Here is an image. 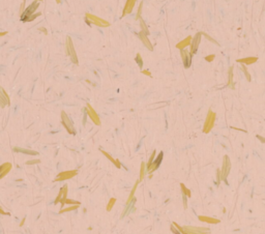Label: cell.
<instances>
[{
	"label": "cell",
	"mask_w": 265,
	"mask_h": 234,
	"mask_svg": "<svg viewBox=\"0 0 265 234\" xmlns=\"http://www.w3.org/2000/svg\"><path fill=\"white\" fill-rule=\"evenodd\" d=\"M183 230L188 234H208L210 232L209 228L197 227V226H183Z\"/></svg>",
	"instance_id": "obj_7"
},
{
	"label": "cell",
	"mask_w": 265,
	"mask_h": 234,
	"mask_svg": "<svg viewBox=\"0 0 265 234\" xmlns=\"http://www.w3.org/2000/svg\"><path fill=\"white\" fill-rule=\"evenodd\" d=\"M139 21H140V26H141V31L144 32V33L146 34V35H149V29H148L147 25L145 24V22H144V20H143L142 18L139 19Z\"/></svg>",
	"instance_id": "obj_24"
},
{
	"label": "cell",
	"mask_w": 265,
	"mask_h": 234,
	"mask_svg": "<svg viewBox=\"0 0 265 234\" xmlns=\"http://www.w3.org/2000/svg\"><path fill=\"white\" fill-rule=\"evenodd\" d=\"M257 138H258L259 140H260V141L262 142V143H264V144H265V138H264V137L260 136V135H257Z\"/></svg>",
	"instance_id": "obj_44"
},
{
	"label": "cell",
	"mask_w": 265,
	"mask_h": 234,
	"mask_svg": "<svg viewBox=\"0 0 265 234\" xmlns=\"http://www.w3.org/2000/svg\"><path fill=\"white\" fill-rule=\"evenodd\" d=\"M241 71L243 72V74H245V78H247V81L251 82V80H252L251 75H250V73L247 72V66H245V64H241Z\"/></svg>",
	"instance_id": "obj_30"
},
{
	"label": "cell",
	"mask_w": 265,
	"mask_h": 234,
	"mask_svg": "<svg viewBox=\"0 0 265 234\" xmlns=\"http://www.w3.org/2000/svg\"><path fill=\"white\" fill-rule=\"evenodd\" d=\"M142 8H143V1H141L140 4H139L138 11H137V15H136V20H139V19L141 18V14H142Z\"/></svg>",
	"instance_id": "obj_34"
},
{
	"label": "cell",
	"mask_w": 265,
	"mask_h": 234,
	"mask_svg": "<svg viewBox=\"0 0 265 234\" xmlns=\"http://www.w3.org/2000/svg\"><path fill=\"white\" fill-rule=\"evenodd\" d=\"M24 6H25V0H23L22 4H21V9H20V14H22L24 11Z\"/></svg>",
	"instance_id": "obj_43"
},
{
	"label": "cell",
	"mask_w": 265,
	"mask_h": 234,
	"mask_svg": "<svg viewBox=\"0 0 265 234\" xmlns=\"http://www.w3.org/2000/svg\"><path fill=\"white\" fill-rule=\"evenodd\" d=\"M138 37L141 39V41L143 43V45L145 46V47L148 49V50H149V51H153V46H152L151 41H149V39H148V35H146L144 32L140 31L138 33Z\"/></svg>",
	"instance_id": "obj_15"
},
{
	"label": "cell",
	"mask_w": 265,
	"mask_h": 234,
	"mask_svg": "<svg viewBox=\"0 0 265 234\" xmlns=\"http://www.w3.org/2000/svg\"><path fill=\"white\" fill-rule=\"evenodd\" d=\"M230 169H231V162L229 159L228 155H225L224 160H223V166L221 169V173H222V179L226 180L228 177L229 173H230Z\"/></svg>",
	"instance_id": "obj_9"
},
{
	"label": "cell",
	"mask_w": 265,
	"mask_h": 234,
	"mask_svg": "<svg viewBox=\"0 0 265 234\" xmlns=\"http://www.w3.org/2000/svg\"><path fill=\"white\" fill-rule=\"evenodd\" d=\"M202 35H203V37H205L207 39H208L209 41H211V43H213V44H214V45H219V43H218V41H215V39H213L211 37H209L208 34H207V33H205V32H202Z\"/></svg>",
	"instance_id": "obj_35"
},
{
	"label": "cell",
	"mask_w": 265,
	"mask_h": 234,
	"mask_svg": "<svg viewBox=\"0 0 265 234\" xmlns=\"http://www.w3.org/2000/svg\"><path fill=\"white\" fill-rule=\"evenodd\" d=\"M136 2H137V0H127L124 7H123L122 17L131 14V11L134 9V6H135V4H136Z\"/></svg>",
	"instance_id": "obj_16"
},
{
	"label": "cell",
	"mask_w": 265,
	"mask_h": 234,
	"mask_svg": "<svg viewBox=\"0 0 265 234\" xmlns=\"http://www.w3.org/2000/svg\"><path fill=\"white\" fill-rule=\"evenodd\" d=\"M67 192H68V186H63L60 189V191H59L58 193V196L56 197V199H55V204H57L58 202H61V205L63 206L64 205V200H65L66 198H67Z\"/></svg>",
	"instance_id": "obj_13"
},
{
	"label": "cell",
	"mask_w": 265,
	"mask_h": 234,
	"mask_svg": "<svg viewBox=\"0 0 265 234\" xmlns=\"http://www.w3.org/2000/svg\"><path fill=\"white\" fill-rule=\"evenodd\" d=\"M25 220H26L25 218H24V219H22V221H21V223H20V227H22V226L24 225V223H25Z\"/></svg>",
	"instance_id": "obj_46"
},
{
	"label": "cell",
	"mask_w": 265,
	"mask_h": 234,
	"mask_svg": "<svg viewBox=\"0 0 265 234\" xmlns=\"http://www.w3.org/2000/svg\"><path fill=\"white\" fill-rule=\"evenodd\" d=\"M14 151L15 152H20V153H24V155H39L37 151H34V150H30V149H24V148H21V147H15Z\"/></svg>",
	"instance_id": "obj_21"
},
{
	"label": "cell",
	"mask_w": 265,
	"mask_h": 234,
	"mask_svg": "<svg viewBox=\"0 0 265 234\" xmlns=\"http://www.w3.org/2000/svg\"><path fill=\"white\" fill-rule=\"evenodd\" d=\"M63 203L64 204H70V205H81V202L76 200H72V199H68V198H66Z\"/></svg>",
	"instance_id": "obj_32"
},
{
	"label": "cell",
	"mask_w": 265,
	"mask_h": 234,
	"mask_svg": "<svg viewBox=\"0 0 265 234\" xmlns=\"http://www.w3.org/2000/svg\"><path fill=\"white\" fill-rule=\"evenodd\" d=\"M139 182H140L139 180H138V181H136V183H135V184H134V186H133V189H131V193H129V198H127V205L131 204V201H133V200L135 199V193H136V191H137V188H138Z\"/></svg>",
	"instance_id": "obj_23"
},
{
	"label": "cell",
	"mask_w": 265,
	"mask_h": 234,
	"mask_svg": "<svg viewBox=\"0 0 265 234\" xmlns=\"http://www.w3.org/2000/svg\"><path fill=\"white\" fill-rule=\"evenodd\" d=\"M115 203H116V198H111L109 200V202H108V204H107V207H106L107 212H111L113 206L115 205Z\"/></svg>",
	"instance_id": "obj_27"
},
{
	"label": "cell",
	"mask_w": 265,
	"mask_h": 234,
	"mask_svg": "<svg viewBox=\"0 0 265 234\" xmlns=\"http://www.w3.org/2000/svg\"><path fill=\"white\" fill-rule=\"evenodd\" d=\"M56 2H57V3H60L61 1H60V0H56Z\"/></svg>",
	"instance_id": "obj_48"
},
{
	"label": "cell",
	"mask_w": 265,
	"mask_h": 234,
	"mask_svg": "<svg viewBox=\"0 0 265 234\" xmlns=\"http://www.w3.org/2000/svg\"><path fill=\"white\" fill-rule=\"evenodd\" d=\"M170 228H171V231H172L174 234H181V233H180V232H179V230L177 229V228L175 227V226L173 225V224H172V225H171V227H170Z\"/></svg>",
	"instance_id": "obj_38"
},
{
	"label": "cell",
	"mask_w": 265,
	"mask_h": 234,
	"mask_svg": "<svg viewBox=\"0 0 265 234\" xmlns=\"http://www.w3.org/2000/svg\"><path fill=\"white\" fill-rule=\"evenodd\" d=\"M101 151H102V153L105 155V157H107V159L110 160V161H111L112 163H113L114 165H115L116 168H118V169L121 168V164H120V162L118 161V160H116V159H114V157H112V155H109V153L107 152V151H105V150H101Z\"/></svg>",
	"instance_id": "obj_22"
},
{
	"label": "cell",
	"mask_w": 265,
	"mask_h": 234,
	"mask_svg": "<svg viewBox=\"0 0 265 234\" xmlns=\"http://www.w3.org/2000/svg\"><path fill=\"white\" fill-rule=\"evenodd\" d=\"M222 173H221V170L220 169H218L216 170V181H218V183H221L222 182Z\"/></svg>",
	"instance_id": "obj_36"
},
{
	"label": "cell",
	"mask_w": 265,
	"mask_h": 234,
	"mask_svg": "<svg viewBox=\"0 0 265 234\" xmlns=\"http://www.w3.org/2000/svg\"><path fill=\"white\" fill-rule=\"evenodd\" d=\"M180 56H181L182 59V63L183 66L186 68H188L192 64V59H193V55H190V53L188 50H181L180 51Z\"/></svg>",
	"instance_id": "obj_12"
},
{
	"label": "cell",
	"mask_w": 265,
	"mask_h": 234,
	"mask_svg": "<svg viewBox=\"0 0 265 234\" xmlns=\"http://www.w3.org/2000/svg\"><path fill=\"white\" fill-rule=\"evenodd\" d=\"M180 188H181V193L182 195L186 196V197H190L192 196V194H190V191L186 188V186H184L183 183H180Z\"/></svg>",
	"instance_id": "obj_28"
},
{
	"label": "cell",
	"mask_w": 265,
	"mask_h": 234,
	"mask_svg": "<svg viewBox=\"0 0 265 234\" xmlns=\"http://www.w3.org/2000/svg\"><path fill=\"white\" fill-rule=\"evenodd\" d=\"M85 17H86V21L88 24H93V25H95V26L104 27V28L109 27L110 26V23L108 22V21L104 20V19H102V18H98V17L95 16V15L87 13V14L85 15Z\"/></svg>",
	"instance_id": "obj_3"
},
{
	"label": "cell",
	"mask_w": 265,
	"mask_h": 234,
	"mask_svg": "<svg viewBox=\"0 0 265 234\" xmlns=\"http://www.w3.org/2000/svg\"><path fill=\"white\" fill-rule=\"evenodd\" d=\"M0 214H4V216H7V214H8V216H9V214H7V212H5L4 210H3V209L1 208V207H0Z\"/></svg>",
	"instance_id": "obj_45"
},
{
	"label": "cell",
	"mask_w": 265,
	"mask_h": 234,
	"mask_svg": "<svg viewBox=\"0 0 265 234\" xmlns=\"http://www.w3.org/2000/svg\"><path fill=\"white\" fill-rule=\"evenodd\" d=\"M182 200H183V207L186 208L188 207V200H186V196H182Z\"/></svg>",
	"instance_id": "obj_41"
},
{
	"label": "cell",
	"mask_w": 265,
	"mask_h": 234,
	"mask_svg": "<svg viewBox=\"0 0 265 234\" xmlns=\"http://www.w3.org/2000/svg\"><path fill=\"white\" fill-rule=\"evenodd\" d=\"M11 165V163H4V164H2L1 166H0V174H1V172H2L3 170H4L5 168H6L7 166H9Z\"/></svg>",
	"instance_id": "obj_40"
},
{
	"label": "cell",
	"mask_w": 265,
	"mask_h": 234,
	"mask_svg": "<svg viewBox=\"0 0 265 234\" xmlns=\"http://www.w3.org/2000/svg\"><path fill=\"white\" fill-rule=\"evenodd\" d=\"M80 205H70L68 207H65V208H62L59 214H64V212H72V210H76V209L79 208Z\"/></svg>",
	"instance_id": "obj_26"
},
{
	"label": "cell",
	"mask_w": 265,
	"mask_h": 234,
	"mask_svg": "<svg viewBox=\"0 0 265 234\" xmlns=\"http://www.w3.org/2000/svg\"><path fill=\"white\" fill-rule=\"evenodd\" d=\"M9 105H11V100L8 94L3 87L0 86V107L4 108L5 106H9Z\"/></svg>",
	"instance_id": "obj_14"
},
{
	"label": "cell",
	"mask_w": 265,
	"mask_h": 234,
	"mask_svg": "<svg viewBox=\"0 0 265 234\" xmlns=\"http://www.w3.org/2000/svg\"><path fill=\"white\" fill-rule=\"evenodd\" d=\"M11 167H13V165H11H11H9V166H7L6 168H5L4 170H3L2 172H1V174H0V179H2V178L4 177L5 175H6V174H8V172L11 170Z\"/></svg>",
	"instance_id": "obj_31"
},
{
	"label": "cell",
	"mask_w": 265,
	"mask_h": 234,
	"mask_svg": "<svg viewBox=\"0 0 265 234\" xmlns=\"http://www.w3.org/2000/svg\"><path fill=\"white\" fill-rule=\"evenodd\" d=\"M135 61L137 62V64H138L139 67H140V68H142V67H143V64H144V62H143V58H142V56H141L140 53H138V54L136 55Z\"/></svg>",
	"instance_id": "obj_29"
},
{
	"label": "cell",
	"mask_w": 265,
	"mask_h": 234,
	"mask_svg": "<svg viewBox=\"0 0 265 234\" xmlns=\"http://www.w3.org/2000/svg\"><path fill=\"white\" fill-rule=\"evenodd\" d=\"M202 32H197L195 34V37H193L192 41H190V55H195L198 51V48H199V45L201 43V39H202Z\"/></svg>",
	"instance_id": "obj_6"
},
{
	"label": "cell",
	"mask_w": 265,
	"mask_h": 234,
	"mask_svg": "<svg viewBox=\"0 0 265 234\" xmlns=\"http://www.w3.org/2000/svg\"><path fill=\"white\" fill-rule=\"evenodd\" d=\"M34 1H39V2H41L43 0H34Z\"/></svg>",
	"instance_id": "obj_49"
},
{
	"label": "cell",
	"mask_w": 265,
	"mask_h": 234,
	"mask_svg": "<svg viewBox=\"0 0 265 234\" xmlns=\"http://www.w3.org/2000/svg\"><path fill=\"white\" fill-rule=\"evenodd\" d=\"M7 32L6 31H3V32H0V37H4V35H6Z\"/></svg>",
	"instance_id": "obj_47"
},
{
	"label": "cell",
	"mask_w": 265,
	"mask_h": 234,
	"mask_svg": "<svg viewBox=\"0 0 265 234\" xmlns=\"http://www.w3.org/2000/svg\"><path fill=\"white\" fill-rule=\"evenodd\" d=\"M215 119H216V114L210 109L208 111V113H207V116H206V118H205V121H204V124H203L204 134H208V133L211 132V130H212L213 126H214Z\"/></svg>",
	"instance_id": "obj_2"
},
{
	"label": "cell",
	"mask_w": 265,
	"mask_h": 234,
	"mask_svg": "<svg viewBox=\"0 0 265 234\" xmlns=\"http://www.w3.org/2000/svg\"><path fill=\"white\" fill-rule=\"evenodd\" d=\"M78 174V170H70V171H63V172L59 173L56 176V178L54 179V181H63L66 179H70V178L75 177Z\"/></svg>",
	"instance_id": "obj_11"
},
{
	"label": "cell",
	"mask_w": 265,
	"mask_h": 234,
	"mask_svg": "<svg viewBox=\"0 0 265 234\" xmlns=\"http://www.w3.org/2000/svg\"><path fill=\"white\" fill-rule=\"evenodd\" d=\"M214 58H215V55H208V56H206L205 57V60H206L207 62H211V61H213L214 60Z\"/></svg>",
	"instance_id": "obj_37"
},
{
	"label": "cell",
	"mask_w": 265,
	"mask_h": 234,
	"mask_svg": "<svg viewBox=\"0 0 265 234\" xmlns=\"http://www.w3.org/2000/svg\"><path fill=\"white\" fill-rule=\"evenodd\" d=\"M236 61L240 64H245V65H251V64H254L258 61V58L256 56H249V57H245V58H239Z\"/></svg>",
	"instance_id": "obj_17"
},
{
	"label": "cell",
	"mask_w": 265,
	"mask_h": 234,
	"mask_svg": "<svg viewBox=\"0 0 265 234\" xmlns=\"http://www.w3.org/2000/svg\"><path fill=\"white\" fill-rule=\"evenodd\" d=\"M192 39L193 37H190V35H188V37H186L184 39H182V41H180L178 44L176 45V48L179 49V50H184V49L186 48V47H190V41H192Z\"/></svg>",
	"instance_id": "obj_18"
},
{
	"label": "cell",
	"mask_w": 265,
	"mask_h": 234,
	"mask_svg": "<svg viewBox=\"0 0 265 234\" xmlns=\"http://www.w3.org/2000/svg\"><path fill=\"white\" fill-rule=\"evenodd\" d=\"M86 113L87 115L89 116V118L91 119L93 123L95 125H101V119H100V116L98 115V113L95 112V110L91 107L90 104H87L86 105Z\"/></svg>",
	"instance_id": "obj_10"
},
{
	"label": "cell",
	"mask_w": 265,
	"mask_h": 234,
	"mask_svg": "<svg viewBox=\"0 0 265 234\" xmlns=\"http://www.w3.org/2000/svg\"><path fill=\"white\" fill-rule=\"evenodd\" d=\"M61 121H62V124H63V126L65 127V130L67 131L68 134H70V135L75 134L76 132H75V127H74L73 121L70 120L68 115L64 111L61 112Z\"/></svg>",
	"instance_id": "obj_5"
},
{
	"label": "cell",
	"mask_w": 265,
	"mask_h": 234,
	"mask_svg": "<svg viewBox=\"0 0 265 234\" xmlns=\"http://www.w3.org/2000/svg\"><path fill=\"white\" fill-rule=\"evenodd\" d=\"M41 163V161L39 160H32V161H28L27 163V165H35V164H39Z\"/></svg>",
	"instance_id": "obj_39"
},
{
	"label": "cell",
	"mask_w": 265,
	"mask_h": 234,
	"mask_svg": "<svg viewBox=\"0 0 265 234\" xmlns=\"http://www.w3.org/2000/svg\"><path fill=\"white\" fill-rule=\"evenodd\" d=\"M142 74H143V75L148 76V77H151V73H150L149 71H147V70H143V71H142Z\"/></svg>",
	"instance_id": "obj_42"
},
{
	"label": "cell",
	"mask_w": 265,
	"mask_h": 234,
	"mask_svg": "<svg viewBox=\"0 0 265 234\" xmlns=\"http://www.w3.org/2000/svg\"><path fill=\"white\" fill-rule=\"evenodd\" d=\"M233 70L234 67L233 66H230L228 70V87H230L231 89H234V81H233V77H234V74H233Z\"/></svg>",
	"instance_id": "obj_20"
},
{
	"label": "cell",
	"mask_w": 265,
	"mask_h": 234,
	"mask_svg": "<svg viewBox=\"0 0 265 234\" xmlns=\"http://www.w3.org/2000/svg\"><path fill=\"white\" fill-rule=\"evenodd\" d=\"M145 173H146V164L144 162L141 163V168H140V178H139V181H142L145 177Z\"/></svg>",
	"instance_id": "obj_25"
},
{
	"label": "cell",
	"mask_w": 265,
	"mask_h": 234,
	"mask_svg": "<svg viewBox=\"0 0 265 234\" xmlns=\"http://www.w3.org/2000/svg\"><path fill=\"white\" fill-rule=\"evenodd\" d=\"M155 157H156V151H155V150H153V152L151 153V155H150V157H149V160H148L147 164H146V168H147V167H149L150 165H151L152 162H153L154 159H155Z\"/></svg>",
	"instance_id": "obj_33"
},
{
	"label": "cell",
	"mask_w": 265,
	"mask_h": 234,
	"mask_svg": "<svg viewBox=\"0 0 265 234\" xmlns=\"http://www.w3.org/2000/svg\"><path fill=\"white\" fill-rule=\"evenodd\" d=\"M65 51H66V54L70 56V60L72 62L75 64H78V56H77V53H76V50L74 48V44L73 41L70 39V37H66V41H65Z\"/></svg>",
	"instance_id": "obj_4"
},
{
	"label": "cell",
	"mask_w": 265,
	"mask_h": 234,
	"mask_svg": "<svg viewBox=\"0 0 265 234\" xmlns=\"http://www.w3.org/2000/svg\"><path fill=\"white\" fill-rule=\"evenodd\" d=\"M163 157H164V152L162 151V152H160L159 155H156L155 159H154V161L152 162L151 165H150L149 167H147V168H146V172H147L149 175H151L152 173L154 172V171L157 170V169H159V167L161 166L162 161H163Z\"/></svg>",
	"instance_id": "obj_8"
},
{
	"label": "cell",
	"mask_w": 265,
	"mask_h": 234,
	"mask_svg": "<svg viewBox=\"0 0 265 234\" xmlns=\"http://www.w3.org/2000/svg\"><path fill=\"white\" fill-rule=\"evenodd\" d=\"M39 1H33L21 14V21H23V22H31V21L35 20L37 17L41 16V13H35V11L39 8Z\"/></svg>",
	"instance_id": "obj_1"
},
{
	"label": "cell",
	"mask_w": 265,
	"mask_h": 234,
	"mask_svg": "<svg viewBox=\"0 0 265 234\" xmlns=\"http://www.w3.org/2000/svg\"><path fill=\"white\" fill-rule=\"evenodd\" d=\"M201 222L203 223H207V224H211V225H215V224L220 223V220L215 218H211V216H198Z\"/></svg>",
	"instance_id": "obj_19"
}]
</instances>
